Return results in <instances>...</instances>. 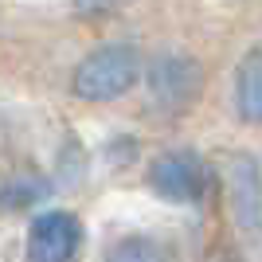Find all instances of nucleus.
<instances>
[{
	"label": "nucleus",
	"mask_w": 262,
	"mask_h": 262,
	"mask_svg": "<svg viewBox=\"0 0 262 262\" xmlns=\"http://www.w3.org/2000/svg\"><path fill=\"white\" fill-rule=\"evenodd\" d=\"M141 78V55L129 43H106L90 51L75 71V94L86 102H114Z\"/></svg>",
	"instance_id": "1"
},
{
	"label": "nucleus",
	"mask_w": 262,
	"mask_h": 262,
	"mask_svg": "<svg viewBox=\"0 0 262 262\" xmlns=\"http://www.w3.org/2000/svg\"><path fill=\"white\" fill-rule=\"evenodd\" d=\"M82 223L71 211H43L28 227V262H75Z\"/></svg>",
	"instance_id": "2"
},
{
	"label": "nucleus",
	"mask_w": 262,
	"mask_h": 262,
	"mask_svg": "<svg viewBox=\"0 0 262 262\" xmlns=\"http://www.w3.org/2000/svg\"><path fill=\"white\" fill-rule=\"evenodd\" d=\"M149 184H153L164 200L192 204V200L204 196L208 172H204V161H200L196 153H164V157H157L153 168H149Z\"/></svg>",
	"instance_id": "3"
},
{
	"label": "nucleus",
	"mask_w": 262,
	"mask_h": 262,
	"mask_svg": "<svg viewBox=\"0 0 262 262\" xmlns=\"http://www.w3.org/2000/svg\"><path fill=\"white\" fill-rule=\"evenodd\" d=\"M196 82H200V71L196 63L188 59H161L153 67V94L161 102H184L196 94Z\"/></svg>",
	"instance_id": "4"
},
{
	"label": "nucleus",
	"mask_w": 262,
	"mask_h": 262,
	"mask_svg": "<svg viewBox=\"0 0 262 262\" xmlns=\"http://www.w3.org/2000/svg\"><path fill=\"white\" fill-rule=\"evenodd\" d=\"M235 110L243 121H262V47H254L239 67L235 78Z\"/></svg>",
	"instance_id": "5"
},
{
	"label": "nucleus",
	"mask_w": 262,
	"mask_h": 262,
	"mask_svg": "<svg viewBox=\"0 0 262 262\" xmlns=\"http://www.w3.org/2000/svg\"><path fill=\"white\" fill-rule=\"evenodd\" d=\"M235 208L247 227H254L262 219V192H258V168L247 157L235 161Z\"/></svg>",
	"instance_id": "6"
},
{
	"label": "nucleus",
	"mask_w": 262,
	"mask_h": 262,
	"mask_svg": "<svg viewBox=\"0 0 262 262\" xmlns=\"http://www.w3.org/2000/svg\"><path fill=\"white\" fill-rule=\"evenodd\" d=\"M106 262H164V254L157 251L149 239H125L110 251Z\"/></svg>",
	"instance_id": "7"
},
{
	"label": "nucleus",
	"mask_w": 262,
	"mask_h": 262,
	"mask_svg": "<svg viewBox=\"0 0 262 262\" xmlns=\"http://www.w3.org/2000/svg\"><path fill=\"white\" fill-rule=\"evenodd\" d=\"M121 4H129V0H75V8L82 16H102V12H114Z\"/></svg>",
	"instance_id": "8"
}]
</instances>
